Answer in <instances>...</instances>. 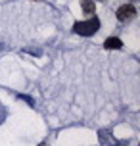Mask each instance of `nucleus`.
Segmentation results:
<instances>
[{
    "mask_svg": "<svg viewBox=\"0 0 140 146\" xmlns=\"http://www.w3.org/2000/svg\"><path fill=\"white\" fill-rule=\"evenodd\" d=\"M100 29V19L98 17H90L88 21H77L73 25V31L77 33V35H83V36H90L94 35L96 31Z\"/></svg>",
    "mask_w": 140,
    "mask_h": 146,
    "instance_id": "obj_1",
    "label": "nucleus"
},
{
    "mask_svg": "<svg viewBox=\"0 0 140 146\" xmlns=\"http://www.w3.org/2000/svg\"><path fill=\"white\" fill-rule=\"evenodd\" d=\"M134 15H136V8L133 6V4H123V6H119L117 8V19L119 21H131Z\"/></svg>",
    "mask_w": 140,
    "mask_h": 146,
    "instance_id": "obj_2",
    "label": "nucleus"
},
{
    "mask_svg": "<svg viewBox=\"0 0 140 146\" xmlns=\"http://www.w3.org/2000/svg\"><path fill=\"white\" fill-rule=\"evenodd\" d=\"M104 46H106L108 50H110V48H121L123 42H121V38H117V36H110V38H106Z\"/></svg>",
    "mask_w": 140,
    "mask_h": 146,
    "instance_id": "obj_3",
    "label": "nucleus"
},
{
    "mask_svg": "<svg viewBox=\"0 0 140 146\" xmlns=\"http://www.w3.org/2000/svg\"><path fill=\"white\" fill-rule=\"evenodd\" d=\"M81 6H83V12H85V14H88V15L96 12V6H94V2H92V0H83Z\"/></svg>",
    "mask_w": 140,
    "mask_h": 146,
    "instance_id": "obj_4",
    "label": "nucleus"
},
{
    "mask_svg": "<svg viewBox=\"0 0 140 146\" xmlns=\"http://www.w3.org/2000/svg\"><path fill=\"white\" fill-rule=\"evenodd\" d=\"M38 146H44V144H38Z\"/></svg>",
    "mask_w": 140,
    "mask_h": 146,
    "instance_id": "obj_5",
    "label": "nucleus"
}]
</instances>
